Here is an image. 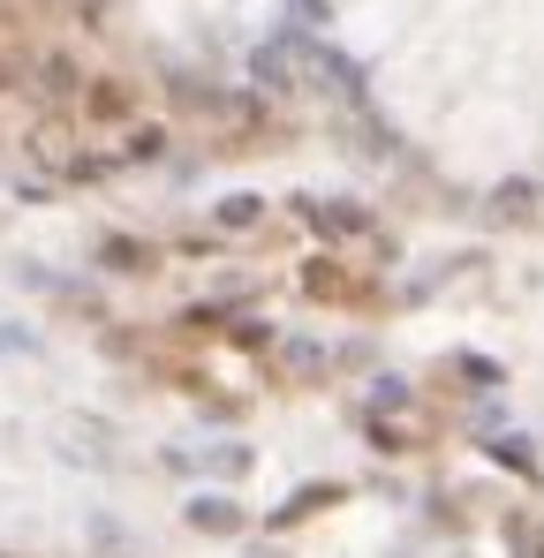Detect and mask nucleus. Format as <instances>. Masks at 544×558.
<instances>
[{"label": "nucleus", "mask_w": 544, "mask_h": 558, "mask_svg": "<svg viewBox=\"0 0 544 558\" xmlns=\"http://www.w3.org/2000/svg\"><path fill=\"white\" fill-rule=\"evenodd\" d=\"M84 122H99V129H122L137 106H144V91L137 84H122V76H84Z\"/></svg>", "instance_id": "2"}, {"label": "nucleus", "mask_w": 544, "mask_h": 558, "mask_svg": "<svg viewBox=\"0 0 544 558\" xmlns=\"http://www.w3.org/2000/svg\"><path fill=\"white\" fill-rule=\"evenodd\" d=\"M333 498H341L333 483H326V491H295V498L280 506V521H303V513H318V506H333Z\"/></svg>", "instance_id": "13"}, {"label": "nucleus", "mask_w": 544, "mask_h": 558, "mask_svg": "<svg viewBox=\"0 0 544 558\" xmlns=\"http://www.w3.org/2000/svg\"><path fill=\"white\" fill-rule=\"evenodd\" d=\"M492 212H499V219H530V212H537V181H499V189H492Z\"/></svg>", "instance_id": "9"}, {"label": "nucleus", "mask_w": 544, "mask_h": 558, "mask_svg": "<svg viewBox=\"0 0 544 558\" xmlns=\"http://www.w3.org/2000/svg\"><path fill=\"white\" fill-rule=\"evenodd\" d=\"M30 68H38V91H46V99H76V91H84V68H76L68 53H46V61H30Z\"/></svg>", "instance_id": "6"}, {"label": "nucleus", "mask_w": 544, "mask_h": 558, "mask_svg": "<svg viewBox=\"0 0 544 558\" xmlns=\"http://www.w3.org/2000/svg\"><path fill=\"white\" fill-rule=\"evenodd\" d=\"M303 294H318V302H363V294H370V279L341 272L333 257H318V265H303Z\"/></svg>", "instance_id": "4"}, {"label": "nucleus", "mask_w": 544, "mask_h": 558, "mask_svg": "<svg viewBox=\"0 0 544 558\" xmlns=\"http://www.w3.org/2000/svg\"><path fill=\"white\" fill-rule=\"evenodd\" d=\"M189 529H204V536H235L242 513H235V498H197V506H189Z\"/></svg>", "instance_id": "8"}, {"label": "nucleus", "mask_w": 544, "mask_h": 558, "mask_svg": "<svg viewBox=\"0 0 544 558\" xmlns=\"http://www.w3.org/2000/svg\"><path fill=\"white\" fill-rule=\"evenodd\" d=\"M303 219H311L326 242H356V234H370V212H363V204H303Z\"/></svg>", "instance_id": "5"}, {"label": "nucleus", "mask_w": 544, "mask_h": 558, "mask_svg": "<svg viewBox=\"0 0 544 558\" xmlns=\"http://www.w3.org/2000/svg\"><path fill=\"white\" fill-rule=\"evenodd\" d=\"M257 219H265V196H250V189H242V196H227V204H219V227H227V234H250V227H257Z\"/></svg>", "instance_id": "10"}, {"label": "nucleus", "mask_w": 544, "mask_h": 558, "mask_svg": "<svg viewBox=\"0 0 544 558\" xmlns=\"http://www.w3.org/2000/svg\"><path fill=\"white\" fill-rule=\"evenodd\" d=\"M30 158L53 166V174H91V158L76 151V122H61V114H46V122L30 129Z\"/></svg>", "instance_id": "3"}, {"label": "nucleus", "mask_w": 544, "mask_h": 558, "mask_svg": "<svg viewBox=\"0 0 544 558\" xmlns=\"http://www.w3.org/2000/svg\"><path fill=\"white\" fill-rule=\"evenodd\" d=\"M212 468H219V475H242V468H250V453H242V445H219V453H212Z\"/></svg>", "instance_id": "15"}, {"label": "nucleus", "mask_w": 544, "mask_h": 558, "mask_svg": "<svg viewBox=\"0 0 544 558\" xmlns=\"http://www.w3.org/2000/svg\"><path fill=\"white\" fill-rule=\"evenodd\" d=\"M167 151V129H129V158H160Z\"/></svg>", "instance_id": "14"}, {"label": "nucleus", "mask_w": 544, "mask_h": 558, "mask_svg": "<svg viewBox=\"0 0 544 558\" xmlns=\"http://www.w3.org/2000/svg\"><path fill=\"white\" fill-rule=\"evenodd\" d=\"M288 68H295L288 46H265V53H257V84H288Z\"/></svg>", "instance_id": "12"}, {"label": "nucleus", "mask_w": 544, "mask_h": 558, "mask_svg": "<svg viewBox=\"0 0 544 558\" xmlns=\"http://www.w3.org/2000/svg\"><path fill=\"white\" fill-rule=\"evenodd\" d=\"M23 76H30V38H23V30L0 15V91H15Z\"/></svg>", "instance_id": "7"}, {"label": "nucleus", "mask_w": 544, "mask_h": 558, "mask_svg": "<svg viewBox=\"0 0 544 558\" xmlns=\"http://www.w3.org/2000/svg\"><path fill=\"white\" fill-rule=\"evenodd\" d=\"M175 106L197 122V129H212V137H250L257 129V99L250 91H212V84H175Z\"/></svg>", "instance_id": "1"}, {"label": "nucleus", "mask_w": 544, "mask_h": 558, "mask_svg": "<svg viewBox=\"0 0 544 558\" xmlns=\"http://www.w3.org/2000/svg\"><path fill=\"white\" fill-rule=\"evenodd\" d=\"M99 257H106L114 272H152V242H129V234H114Z\"/></svg>", "instance_id": "11"}]
</instances>
